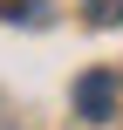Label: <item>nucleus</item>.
<instances>
[{
    "label": "nucleus",
    "instance_id": "f03ea898",
    "mask_svg": "<svg viewBox=\"0 0 123 130\" xmlns=\"http://www.w3.org/2000/svg\"><path fill=\"white\" fill-rule=\"evenodd\" d=\"M82 21H89V27H116L123 21V0H82Z\"/></svg>",
    "mask_w": 123,
    "mask_h": 130
},
{
    "label": "nucleus",
    "instance_id": "f257e3e1",
    "mask_svg": "<svg viewBox=\"0 0 123 130\" xmlns=\"http://www.w3.org/2000/svg\"><path fill=\"white\" fill-rule=\"evenodd\" d=\"M116 103H123V75L116 69H89V75L75 82V117H82V123H110Z\"/></svg>",
    "mask_w": 123,
    "mask_h": 130
}]
</instances>
